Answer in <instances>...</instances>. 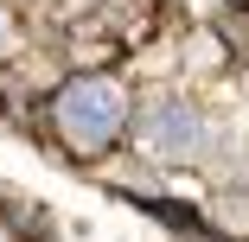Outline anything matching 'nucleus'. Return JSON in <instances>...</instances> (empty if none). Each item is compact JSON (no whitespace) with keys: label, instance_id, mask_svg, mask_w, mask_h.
Returning <instances> with one entry per match:
<instances>
[{"label":"nucleus","instance_id":"nucleus-1","mask_svg":"<svg viewBox=\"0 0 249 242\" xmlns=\"http://www.w3.org/2000/svg\"><path fill=\"white\" fill-rule=\"evenodd\" d=\"M58 128H64V140L71 147H103V140L122 128V89L115 83H103V77H83V83H71L64 96H58Z\"/></svg>","mask_w":249,"mask_h":242},{"label":"nucleus","instance_id":"nucleus-2","mask_svg":"<svg viewBox=\"0 0 249 242\" xmlns=\"http://www.w3.org/2000/svg\"><path fill=\"white\" fill-rule=\"evenodd\" d=\"M154 147H160V153H192V147H198V121H192L185 109H166V115L154 121Z\"/></svg>","mask_w":249,"mask_h":242},{"label":"nucleus","instance_id":"nucleus-3","mask_svg":"<svg viewBox=\"0 0 249 242\" xmlns=\"http://www.w3.org/2000/svg\"><path fill=\"white\" fill-rule=\"evenodd\" d=\"M0 45H7V19H0Z\"/></svg>","mask_w":249,"mask_h":242},{"label":"nucleus","instance_id":"nucleus-4","mask_svg":"<svg viewBox=\"0 0 249 242\" xmlns=\"http://www.w3.org/2000/svg\"><path fill=\"white\" fill-rule=\"evenodd\" d=\"M0 242H7V236H0Z\"/></svg>","mask_w":249,"mask_h":242}]
</instances>
